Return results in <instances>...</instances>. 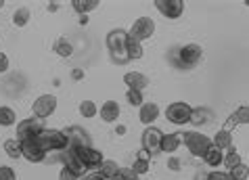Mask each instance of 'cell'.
<instances>
[{
    "mask_svg": "<svg viewBox=\"0 0 249 180\" xmlns=\"http://www.w3.org/2000/svg\"><path fill=\"white\" fill-rule=\"evenodd\" d=\"M120 176H122V180H141V176H138V174H134V172L130 170V168H122Z\"/></svg>",
    "mask_w": 249,
    "mask_h": 180,
    "instance_id": "obj_37",
    "label": "cell"
},
{
    "mask_svg": "<svg viewBox=\"0 0 249 180\" xmlns=\"http://www.w3.org/2000/svg\"><path fill=\"white\" fill-rule=\"evenodd\" d=\"M180 138H182V144L189 149V153L193 157H203L212 147V136L195 132V130H191V132H182Z\"/></svg>",
    "mask_w": 249,
    "mask_h": 180,
    "instance_id": "obj_3",
    "label": "cell"
},
{
    "mask_svg": "<svg viewBox=\"0 0 249 180\" xmlns=\"http://www.w3.org/2000/svg\"><path fill=\"white\" fill-rule=\"evenodd\" d=\"M101 120L105 122V124H115L117 120H120V113H122V109H120V103L113 101V99H109L105 101L101 105Z\"/></svg>",
    "mask_w": 249,
    "mask_h": 180,
    "instance_id": "obj_15",
    "label": "cell"
},
{
    "mask_svg": "<svg viewBox=\"0 0 249 180\" xmlns=\"http://www.w3.org/2000/svg\"><path fill=\"white\" fill-rule=\"evenodd\" d=\"M155 34V21L151 17H138L132 23V27L128 30V38L136 40V42H144V40H151Z\"/></svg>",
    "mask_w": 249,
    "mask_h": 180,
    "instance_id": "obj_7",
    "label": "cell"
},
{
    "mask_svg": "<svg viewBox=\"0 0 249 180\" xmlns=\"http://www.w3.org/2000/svg\"><path fill=\"white\" fill-rule=\"evenodd\" d=\"M75 149H78V155H80L82 163H84V168L88 172H96L101 168V163L105 162V155L94 147H75Z\"/></svg>",
    "mask_w": 249,
    "mask_h": 180,
    "instance_id": "obj_10",
    "label": "cell"
},
{
    "mask_svg": "<svg viewBox=\"0 0 249 180\" xmlns=\"http://www.w3.org/2000/svg\"><path fill=\"white\" fill-rule=\"evenodd\" d=\"M17 124V113L13 111L11 107L6 105H0V126L2 128H11Z\"/></svg>",
    "mask_w": 249,
    "mask_h": 180,
    "instance_id": "obj_25",
    "label": "cell"
},
{
    "mask_svg": "<svg viewBox=\"0 0 249 180\" xmlns=\"http://www.w3.org/2000/svg\"><path fill=\"white\" fill-rule=\"evenodd\" d=\"M99 174L105 178V180H113V178H117L120 176V172H122V168L117 165V162H113V159H105V162L101 163V168L96 170Z\"/></svg>",
    "mask_w": 249,
    "mask_h": 180,
    "instance_id": "obj_20",
    "label": "cell"
},
{
    "mask_svg": "<svg viewBox=\"0 0 249 180\" xmlns=\"http://www.w3.org/2000/svg\"><path fill=\"white\" fill-rule=\"evenodd\" d=\"M168 168H170L172 172H180V168H182V162H180V159H178V157L172 155V157H168Z\"/></svg>",
    "mask_w": 249,
    "mask_h": 180,
    "instance_id": "obj_36",
    "label": "cell"
},
{
    "mask_svg": "<svg viewBox=\"0 0 249 180\" xmlns=\"http://www.w3.org/2000/svg\"><path fill=\"white\" fill-rule=\"evenodd\" d=\"M126 53H128V59H130V61H138V59H142L144 48H142L141 42H136V40H132V38H128Z\"/></svg>",
    "mask_w": 249,
    "mask_h": 180,
    "instance_id": "obj_26",
    "label": "cell"
},
{
    "mask_svg": "<svg viewBox=\"0 0 249 180\" xmlns=\"http://www.w3.org/2000/svg\"><path fill=\"white\" fill-rule=\"evenodd\" d=\"M59 180H80L78 176H75V174H71V172H69V170H61L59 172Z\"/></svg>",
    "mask_w": 249,
    "mask_h": 180,
    "instance_id": "obj_39",
    "label": "cell"
},
{
    "mask_svg": "<svg viewBox=\"0 0 249 180\" xmlns=\"http://www.w3.org/2000/svg\"><path fill=\"white\" fill-rule=\"evenodd\" d=\"M88 23V15H80V25H86Z\"/></svg>",
    "mask_w": 249,
    "mask_h": 180,
    "instance_id": "obj_45",
    "label": "cell"
},
{
    "mask_svg": "<svg viewBox=\"0 0 249 180\" xmlns=\"http://www.w3.org/2000/svg\"><path fill=\"white\" fill-rule=\"evenodd\" d=\"M34 138H36V143L46 151V153H61V151L67 149V144H69L67 134L63 130H57V128H44Z\"/></svg>",
    "mask_w": 249,
    "mask_h": 180,
    "instance_id": "obj_2",
    "label": "cell"
},
{
    "mask_svg": "<svg viewBox=\"0 0 249 180\" xmlns=\"http://www.w3.org/2000/svg\"><path fill=\"white\" fill-rule=\"evenodd\" d=\"M224 165H226V170H231V168H234V165H239V163H243L241 162V155H239V151H237V147H232L231 149H226V153H224V162H222Z\"/></svg>",
    "mask_w": 249,
    "mask_h": 180,
    "instance_id": "obj_30",
    "label": "cell"
},
{
    "mask_svg": "<svg viewBox=\"0 0 249 180\" xmlns=\"http://www.w3.org/2000/svg\"><path fill=\"white\" fill-rule=\"evenodd\" d=\"M113 180H122V176H117V178H113Z\"/></svg>",
    "mask_w": 249,
    "mask_h": 180,
    "instance_id": "obj_47",
    "label": "cell"
},
{
    "mask_svg": "<svg viewBox=\"0 0 249 180\" xmlns=\"http://www.w3.org/2000/svg\"><path fill=\"white\" fill-rule=\"evenodd\" d=\"M191 115H193V107L184 101H176L170 103L168 109H165V120L174 126H184V124H191Z\"/></svg>",
    "mask_w": 249,
    "mask_h": 180,
    "instance_id": "obj_5",
    "label": "cell"
},
{
    "mask_svg": "<svg viewBox=\"0 0 249 180\" xmlns=\"http://www.w3.org/2000/svg\"><path fill=\"white\" fill-rule=\"evenodd\" d=\"M53 51L59 54V57H63V59H69L73 54V46L67 42V38H59L57 42H54V46H53Z\"/></svg>",
    "mask_w": 249,
    "mask_h": 180,
    "instance_id": "obj_29",
    "label": "cell"
},
{
    "mask_svg": "<svg viewBox=\"0 0 249 180\" xmlns=\"http://www.w3.org/2000/svg\"><path fill=\"white\" fill-rule=\"evenodd\" d=\"M21 155L30 163H42V162H46L48 153L36 143V138L32 136V138H25V141H21Z\"/></svg>",
    "mask_w": 249,
    "mask_h": 180,
    "instance_id": "obj_9",
    "label": "cell"
},
{
    "mask_svg": "<svg viewBox=\"0 0 249 180\" xmlns=\"http://www.w3.org/2000/svg\"><path fill=\"white\" fill-rule=\"evenodd\" d=\"M124 84L128 86V90H141L142 92L151 82H149L147 75L141 73V72H128V73H124Z\"/></svg>",
    "mask_w": 249,
    "mask_h": 180,
    "instance_id": "obj_16",
    "label": "cell"
},
{
    "mask_svg": "<svg viewBox=\"0 0 249 180\" xmlns=\"http://www.w3.org/2000/svg\"><path fill=\"white\" fill-rule=\"evenodd\" d=\"M2 149H4V153L9 155L11 159H21V143L17 141V138H9V141H4L2 143Z\"/></svg>",
    "mask_w": 249,
    "mask_h": 180,
    "instance_id": "obj_24",
    "label": "cell"
},
{
    "mask_svg": "<svg viewBox=\"0 0 249 180\" xmlns=\"http://www.w3.org/2000/svg\"><path fill=\"white\" fill-rule=\"evenodd\" d=\"M80 180H105V178H103L99 172H88V174H86V176H82Z\"/></svg>",
    "mask_w": 249,
    "mask_h": 180,
    "instance_id": "obj_40",
    "label": "cell"
},
{
    "mask_svg": "<svg viewBox=\"0 0 249 180\" xmlns=\"http://www.w3.org/2000/svg\"><path fill=\"white\" fill-rule=\"evenodd\" d=\"M2 6H4V0H0V9H2Z\"/></svg>",
    "mask_w": 249,
    "mask_h": 180,
    "instance_id": "obj_46",
    "label": "cell"
},
{
    "mask_svg": "<svg viewBox=\"0 0 249 180\" xmlns=\"http://www.w3.org/2000/svg\"><path fill=\"white\" fill-rule=\"evenodd\" d=\"M176 57H178V65L182 69H195L203 61V48L199 44H184L178 48Z\"/></svg>",
    "mask_w": 249,
    "mask_h": 180,
    "instance_id": "obj_4",
    "label": "cell"
},
{
    "mask_svg": "<svg viewBox=\"0 0 249 180\" xmlns=\"http://www.w3.org/2000/svg\"><path fill=\"white\" fill-rule=\"evenodd\" d=\"M40 130H44V124H42V120H38V117H25V120H21L17 124V141L21 143V141H25V138H32V136H36Z\"/></svg>",
    "mask_w": 249,
    "mask_h": 180,
    "instance_id": "obj_11",
    "label": "cell"
},
{
    "mask_svg": "<svg viewBox=\"0 0 249 180\" xmlns=\"http://www.w3.org/2000/svg\"><path fill=\"white\" fill-rule=\"evenodd\" d=\"M161 141H163V132L159 130L157 126H147L144 132L141 136V144H142V151L149 153L151 157L161 153Z\"/></svg>",
    "mask_w": 249,
    "mask_h": 180,
    "instance_id": "obj_6",
    "label": "cell"
},
{
    "mask_svg": "<svg viewBox=\"0 0 249 180\" xmlns=\"http://www.w3.org/2000/svg\"><path fill=\"white\" fill-rule=\"evenodd\" d=\"M105 44H107V51L111 54V61L117 65H126L128 63V53H126V44H128V32L122 30V27H115L107 34L105 38Z\"/></svg>",
    "mask_w": 249,
    "mask_h": 180,
    "instance_id": "obj_1",
    "label": "cell"
},
{
    "mask_svg": "<svg viewBox=\"0 0 249 180\" xmlns=\"http://www.w3.org/2000/svg\"><path fill=\"white\" fill-rule=\"evenodd\" d=\"M155 9L165 19H178L184 13V2L182 0H155Z\"/></svg>",
    "mask_w": 249,
    "mask_h": 180,
    "instance_id": "obj_12",
    "label": "cell"
},
{
    "mask_svg": "<svg viewBox=\"0 0 249 180\" xmlns=\"http://www.w3.org/2000/svg\"><path fill=\"white\" fill-rule=\"evenodd\" d=\"M182 144V138L180 132H174V134H163V141H161V153H176Z\"/></svg>",
    "mask_w": 249,
    "mask_h": 180,
    "instance_id": "obj_19",
    "label": "cell"
},
{
    "mask_svg": "<svg viewBox=\"0 0 249 180\" xmlns=\"http://www.w3.org/2000/svg\"><path fill=\"white\" fill-rule=\"evenodd\" d=\"M78 111L82 117H86V120H92V117L99 115V107H96L94 101H82L78 105Z\"/></svg>",
    "mask_w": 249,
    "mask_h": 180,
    "instance_id": "obj_27",
    "label": "cell"
},
{
    "mask_svg": "<svg viewBox=\"0 0 249 180\" xmlns=\"http://www.w3.org/2000/svg\"><path fill=\"white\" fill-rule=\"evenodd\" d=\"M57 105H59V101L54 94H40L32 105V113H34V117H38V120H46V117H51L57 111Z\"/></svg>",
    "mask_w": 249,
    "mask_h": 180,
    "instance_id": "obj_8",
    "label": "cell"
},
{
    "mask_svg": "<svg viewBox=\"0 0 249 180\" xmlns=\"http://www.w3.org/2000/svg\"><path fill=\"white\" fill-rule=\"evenodd\" d=\"M159 117V105L157 103H142L138 107V120H141L144 126H153V122Z\"/></svg>",
    "mask_w": 249,
    "mask_h": 180,
    "instance_id": "obj_17",
    "label": "cell"
},
{
    "mask_svg": "<svg viewBox=\"0 0 249 180\" xmlns=\"http://www.w3.org/2000/svg\"><path fill=\"white\" fill-rule=\"evenodd\" d=\"M71 6L78 15H88L90 11L99 9V0H73Z\"/></svg>",
    "mask_w": 249,
    "mask_h": 180,
    "instance_id": "obj_23",
    "label": "cell"
},
{
    "mask_svg": "<svg viewBox=\"0 0 249 180\" xmlns=\"http://www.w3.org/2000/svg\"><path fill=\"white\" fill-rule=\"evenodd\" d=\"M9 57H6L4 53H0V73H6L9 72Z\"/></svg>",
    "mask_w": 249,
    "mask_h": 180,
    "instance_id": "obj_38",
    "label": "cell"
},
{
    "mask_svg": "<svg viewBox=\"0 0 249 180\" xmlns=\"http://www.w3.org/2000/svg\"><path fill=\"white\" fill-rule=\"evenodd\" d=\"M212 144H213V147H218L220 151L231 149L232 147V136H231V132H226V130H218V132L213 134V138H212Z\"/></svg>",
    "mask_w": 249,
    "mask_h": 180,
    "instance_id": "obj_22",
    "label": "cell"
},
{
    "mask_svg": "<svg viewBox=\"0 0 249 180\" xmlns=\"http://www.w3.org/2000/svg\"><path fill=\"white\" fill-rule=\"evenodd\" d=\"M243 124H249V107L247 105H241V107L234 109V111L228 115V120H226L222 130H226V132H232V128L243 126Z\"/></svg>",
    "mask_w": 249,
    "mask_h": 180,
    "instance_id": "obj_14",
    "label": "cell"
},
{
    "mask_svg": "<svg viewBox=\"0 0 249 180\" xmlns=\"http://www.w3.org/2000/svg\"><path fill=\"white\" fill-rule=\"evenodd\" d=\"M126 130H128V128H126V126H124V124H117L115 132H117V134H120V136H122V134H126Z\"/></svg>",
    "mask_w": 249,
    "mask_h": 180,
    "instance_id": "obj_42",
    "label": "cell"
},
{
    "mask_svg": "<svg viewBox=\"0 0 249 180\" xmlns=\"http://www.w3.org/2000/svg\"><path fill=\"white\" fill-rule=\"evenodd\" d=\"M134 172V174H138V176H142V174H147V172L151 170V155L149 153H144V151L141 149L138 151V155H136V159H134V163H132V168H130Z\"/></svg>",
    "mask_w": 249,
    "mask_h": 180,
    "instance_id": "obj_18",
    "label": "cell"
},
{
    "mask_svg": "<svg viewBox=\"0 0 249 180\" xmlns=\"http://www.w3.org/2000/svg\"><path fill=\"white\" fill-rule=\"evenodd\" d=\"M46 9H48V13H54V11H59V4H48Z\"/></svg>",
    "mask_w": 249,
    "mask_h": 180,
    "instance_id": "obj_44",
    "label": "cell"
},
{
    "mask_svg": "<svg viewBox=\"0 0 249 180\" xmlns=\"http://www.w3.org/2000/svg\"><path fill=\"white\" fill-rule=\"evenodd\" d=\"M0 180H17V172L11 165H0Z\"/></svg>",
    "mask_w": 249,
    "mask_h": 180,
    "instance_id": "obj_34",
    "label": "cell"
},
{
    "mask_svg": "<svg viewBox=\"0 0 249 180\" xmlns=\"http://www.w3.org/2000/svg\"><path fill=\"white\" fill-rule=\"evenodd\" d=\"M228 176H231V180H247L249 178V165H245V163L234 165V168L228 170Z\"/></svg>",
    "mask_w": 249,
    "mask_h": 180,
    "instance_id": "obj_31",
    "label": "cell"
},
{
    "mask_svg": "<svg viewBox=\"0 0 249 180\" xmlns=\"http://www.w3.org/2000/svg\"><path fill=\"white\" fill-rule=\"evenodd\" d=\"M212 120V113L207 109H193V115H191V124L195 126H201V124H207Z\"/></svg>",
    "mask_w": 249,
    "mask_h": 180,
    "instance_id": "obj_32",
    "label": "cell"
},
{
    "mask_svg": "<svg viewBox=\"0 0 249 180\" xmlns=\"http://www.w3.org/2000/svg\"><path fill=\"white\" fill-rule=\"evenodd\" d=\"M126 101L132 107H141L142 103H144V96H142L141 90H128V92H126Z\"/></svg>",
    "mask_w": 249,
    "mask_h": 180,
    "instance_id": "obj_33",
    "label": "cell"
},
{
    "mask_svg": "<svg viewBox=\"0 0 249 180\" xmlns=\"http://www.w3.org/2000/svg\"><path fill=\"white\" fill-rule=\"evenodd\" d=\"M71 78H73V80H82V78H84V72H82V69H73V72H71Z\"/></svg>",
    "mask_w": 249,
    "mask_h": 180,
    "instance_id": "obj_41",
    "label": "cell"
},
{
    "mask_svg": "<svg viewBox=\"0 0 249 180\" xmlns=\"http://www.w3.org/2000/svg\"><path fill=\"white\" fill-rule=\"evenodd\" d=\"M195 180H207V174L205 172H199V174H195Z\"/></svg>",
    "mask_w": 249,
    "mask_h": 180,
    "instance_id": "obj_43",
    "label": "cell"
},
{
    "mask_svg": "<svg viewBox=\"0 0 249 180\" xmlns=\"http://www.w3.org/2000/svg\"><path fill=\"white\" fill-rule=\"evenodd\" d=\"M245 4H247V6H249V0H245Z\"/></svg>",
    "mask_w": 249,
    "mask_h": 180,
    "instance_id": "obj_48",
    "label": "cell"
},
{
    "mask_svg": "<svg viewBox=\"0 0 249 180\" xmlns=\"http://www.w3.org/2000/svg\"><path fill=\"white\" fill-rule=\"evenodd\" d=\"M203 162L210 165V168H220L222 165V162H224V151H220L218 147H210V151L203 155Z\"/></svg>",
    "mask_w": 249,
    "mask_h": 180,
    "instance_id": "obj_21",
    "label": "cell"
},
{
    "mask_svg": "<svg viewBox=\"0 0 249 180\" xmlns=\"http://www.w3.org/2000/svg\"><path fill=\"white\" fill-rule=\"evenodd\" d=\"M63 132L67 134V141L71 147H92V143H90V136H88V132L84 128H80V126H69L65 128Z\"/></svg>",
    "mask_w": 249,
    "mask_h": 180,
    "instance_id": "obj_13",
    "label": "cell"
},
{
    "mask_svg": "<svg viewBox=\"0 0 249 180\" xmlns=\"http://www.w3.org/2000/svg\"><path fill=\"white\" fill-rule=\"evenodd\" d=\"M30 17H32V13L27 6H19V9L13 13V25H17V27H25L27 23H30Z\"/></svg>",
    "mask_w": 249,
    "mask_h": 180,
    "instance_id": "obj_28",
    "label": "cell"
},
{
    "mask_svg": "<svg viewBox=\"0 0 249 180\" xmlns=\"http://www.w3.org/2000/svg\"><path fill=\"white\" fill-rule=\"evenodd\" d=\"M207 180H231V176L224 170H213V172H207Z\"/></svg>",
    "mask_w": 249,
    "mask_h": 180,
    "instance_id": "obj_35",
    "label": "cell"
}]
</instances>
